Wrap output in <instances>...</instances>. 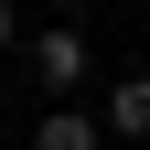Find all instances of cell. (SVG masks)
<instances>
[{
    "instance_id": "obj_1",
    "label": "cell",
    "mask_w": 150,
    "mask_h": 150,
    "mask_svg": "<svg viewBox=\"0 0 150 150\" xmlns=\"http://www.w3.org/2000/svg\"><path fill=\"white\" fill-rule=\"evenodd\" d=\"M86 32L75 22H54V32H32V86H54V97H75V86H86Z\"/></svg>"
},
{
    "instance_id": "obj_2",
    "label": "cell",
    "mask_w": 150,
    "mask_h": 150,
    "mask_svg": "<svg viewBox=\"0 0 150 150\" xmlns=\"http://www.w3.org/2000/svg\"><path fill=\"white\" fill-rule=\"evenodd\" d=\"M32 139H43V150H97V139H107V118H97V107H75V97H54Z\"/></svg>"
},
{
    "instance_id": "obj_4",
    "label": "cell",
    "mask_w": 150,
    "mask_h": 150,
    "mask_svg": "<svg viewBox=\"0 0 150 150\" xmlns=\"http://www.w3.org/2000/svg\"><path fill=\"white\" fill-rule=\"evenodd\" d=\"M11 43H22V0H0V54H11Z\"/></svg>"
},
{
    "instance_id": "obj_3",
    "label": "cell",
    "mask_w": 150,
    "mask_h": 150,
    "mask_svg": "<svg viewBox=\"0 0 150 150\" xmlns=\"http://www.w3.org/2000/svg\"><path fill=\"white\" fill-rule=\"evenodd\" d=\"M97 118H107V139H150V75H118Z\"/></svg>"
}]
</instances>
